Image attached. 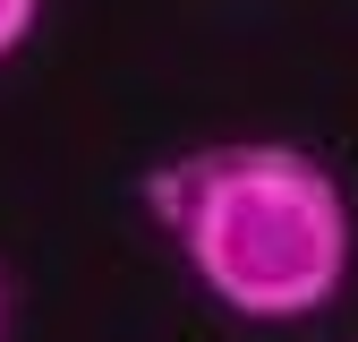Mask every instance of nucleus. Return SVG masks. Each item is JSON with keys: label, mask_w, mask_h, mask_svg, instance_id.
<instances>
[{"label": "nucleus", "mask_w": 358, "mask_h": 342, "mask_svg": "<svg viewBox=\"0 0 358 342\" xmlns=\"http://www.w3.org/2000/svg\"><path fill=\"white\" fill-rule=\"evenodd\" d=\"M145 214L248 325H299L350 282V197L299 146H196L145 171Z\"/></svg>", "instance_id": "nucleus-1"}, {"label": "nucleus", "mask_w": 358, "mask_h": 342, "mask_svg": "<svg viewBox=\"0 0 358 342\" xmlns=\"http://www.w3.org/2000/svg\"><path fill=\"white\" fill-rule=\"evenodd\" d=\"M34 9H43V0H0V60H9L17 43H26V26H34Z\"/></svg>", "instance_id": "nucleus-2"}, {"label": "nucleus", "mask_w": 358, "mask_h": 342, "mask_svg": "<svg viewBox=\"0 0 358 342\" xmlns=\"http://www.w3.org/2000/svg\"><path fill=\"white\" fill-rule=\"evenodd\" d=\"M0 334H9V282H0Z\"/></svg>", "instance_id": "nucleus-3"}]
</instances>
